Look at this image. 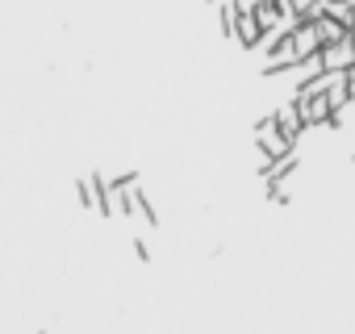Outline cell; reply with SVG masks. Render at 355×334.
Wrapping results in <instances>:
<instances>
[{
    "instance_id": "1",
    "label": "cell",
    "mask_w": 355,
    "mask_h": 334,
    "mask_svg": "<svg viewBox=\"0 0 355 334\" xmlns=\"http://www.w3.org/2000/svg\"><path fill=\"white\" fill-rule=\"evenodd\" d=\"M255 146H259V155H263V159H280V155H293V150H297V142L276 125V117H272V113L255 121Z\"/></svg>"
},
{
    "instance_id": "2",
    "label": "cell",
    "mask_w": 355,
    "mask_h": 334,
    "mask_svg": "<svg viewBox=\"0 0 355 334\" xmlns=\"http://www.w3.org/2000/svg\"><path fill=\"white\" fill-rule=\"evenodd\" d=\"M293 100H297V109H301L305 130H334V109H330V96H326V92L293 96Z\"/></svg>"
},
{
    "instance_id": "3",
    "label": "cell",
    "mask_w": 355,
    "mask_h": 334,
    "mask_svg": "<svg viewBox=\"0 0 355 334\" xmlns=\"http://www.w3.org/2000/svg\"><path fill=\"white\" fill-rule=\"evenodd\" d=\"M268 59H263V76H284V71H293L297 67V51H293V42H288V34L272 46V51H263Z\"/></svg>"
},
{
    "instance_id": "4",
    "label": "cell",
    "mask_w": 355,
    "mask_h": 334,
    "mask_svg": "<svg viewBox=\"0 0 355 334\" xmlns=\"http://www.w3.org/2000/svg\"><path fill=\"white\" fill-rule=\"evenodd\" d=\"M288 42H293V51H297V63H301V59H313V55L322 51V38H318V26H313V21H301V26L288 34Z\"/></svg>"
},
{
    "instance_id": "5",
    "label": "cell",
    "mask_w": 355,
    "mask_h": 334,
    "mask_svg": "<svg viewBox=\"0 0 355 334\" xmlns=\"http://www.w3.org/2000/svg\"><path fill=\"white\" fill-rule=\"evenodd\" d=\"M318 55H322V67H326V71H351V63H355V46H351V38L330 42V46H322Z\"/></svg>"
},
{
    "instance_id": "6",
    "label": "cell",
    "mask_w": 355,
    "mask_h": 334,
    "mask_svg": "<svg viewBox=\"0 0 355 334\" xmlns=\"http://www.w3.org/2000/svg\"><path fill=\"white\" fill-rule=\"evenodd\" d=\"M272 117H276V125H280V130H284L293 142H301V134H305V121H301V109H297V100H293V96H288L284 105H276V109H272Z\"/></svg>"
},
{
    "instance_id": "7",
    "label": "cell",
    "mask_w": 355,
    "mask_h": 334,
    "mask_svg": "<svg viewBox=\"0 0 355 334\" xmlns=\"http://www.w3.org/2000/svg\"><path fill=\"white\" fill-rule=\"evenodd\" d=\"M234 42H239L243 51H259V42H263V26H259V17H255V13H239Z\"/></svg>"
},
{
    "instance_id": "8",
    "label": "cell",
    "mask_w": 355,
    "mask_h": 334,
    "mask_svg": "<svg viewBox=\"0 0 355 334\" xmlns=\"http://www.w3.org/2000/svg\"><path fill=\"white\" fill-rule=\"evenodd\" d=\"M313 26H318V38H322V46H330V42H343V38H351V30H347L343 21H334V17H326V13H322V17H318Z\"/></svg>"
},
{
    "instance_id": "9",
    "label": "cell",
    "mask_w": 355,
    "mask_h": 334,
    "mask_svg": "<svg viewBox=\"0 0 355 334\" xmlns=\"http://www.w3.org/2000/svg\"><path fill=\"white\" fill-rule=\"evenodd\" d=\"M284 9L297 17V26L301 21H318L322 17V0H284Z\"/></svg>"
},
{
    "instance_id": "10",
    "label": "cell",
    "mask_w": 355,
    "mask_h": 334,
    "mask_svg": "<svg viewBox=\"0 0 355 334\" xmlns=\"http://www.w3.org/2000/svg\"><path fill=\"white\" fill-rule=\"evenodd\" d=\"M263 193H268V201H272V205H288V201H293L284 184H263Z\"/></svg>"
},
{
    "instance_id": "11",
    "label": "cell",
    "mask_w": 355,
    "mask_h": 334,
    "mask_svg": "<svg viewBox=\"0 0 355 334\" xmlns=\"http://www.w3.org/2000/svg\"><path fill=\"white\" fill-rule=\"evenodd\" d=\"M134 255H138V259H142V263H146V259H150V247H146V243H142V238H134Z\"/></svg>"
},
{
    "instance_id": "12",
    "label": "cell",
    "mask_w": 355,
    "mask_h": 334,
    "mask_svg": "<svg viewBox=\"0 0 355 334\" xmlns=\"http://www.w3.org/2000/svg\"><path fill=\"white\" fill-rule=\"evenodd\" d=\"M255 5H280V0H255Z\"/></svg>"
}]
</instances>
